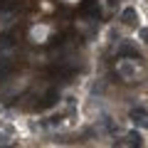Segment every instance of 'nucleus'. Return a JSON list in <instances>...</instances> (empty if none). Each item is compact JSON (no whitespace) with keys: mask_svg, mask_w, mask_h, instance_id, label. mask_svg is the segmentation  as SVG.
Returning a JSON list of instances; mask_svg holds the SVG:
<instances>
[{"mask_svg":"<svg viewBox=\"0 0 148 148\" xmlns=\"http://www.w3.org/2000/svg\"><path fill=\"white\" fill-rule=\"evenodd\" d=\"M126 143H141V136H136V133H128V136H126Z\"/></svg>","mask_w":148,"mask_h":148,"instance_id":"20e7f679","label":"nucleus"},{"mask_svg":"<svg viewBox=\"0 0 148 148\" xmlns=\"http://www.w3.org/2000/svg\"><path fill=\"white\" fill-rule=\"evenodd\" d=\"M123 20H126V22H133V8H126V10H123Z\"/></svg>","mask_w":148,"mask_h":148,"instance_id":"7ed1b4c3","label":"nucleus"},{"mask_svg":"<svg viewBox=\"0 0 148 148\" xmlns=\"http://www.w3.org/2000/svg\"><path fill=\"white\" fill-rule=\"evenodd\" d=\"M10 72H12V59H8V57H0V84L10 77Z\"/></svg>","mask_w":148,"mask_h":148,"instance_id":"f257e3e1","label":"nucleus"},{"mask_svg":"<svg viewBox=\"0 0 148 148\" xmlns=\"http://www.w3.org/2000/svg\"><path fill=\"white\" fill-rule=\"evenodd\" d=\"M57 99H59V94H57L54 89H49L47 96H45V101L40 104V109H49V106H54V104H57Z\"/></svg>","mask_w":148,"mask_h":148,"instance_id":"f03ea898","label":"nucleus"},{"mask_svg":"<svg viewBox=\"0 0 148 148\" xmlns=\"http://www.w3.org/2000/svg\"><path fill=\"white\" fill-rule=\"evenodd\" d=\"M119 54H131V57H136V52H133L131 47H121V49H119Z\"/></svg>","mask_w":148,"mask_h":148,"instance_id":"39448f33","label":"nucleus"},{"mask_svg":"<svg viewBox=\"0 0 148 148\" xmlns=\"http://www.w3.org/2000/svg\"><path fill=\"white\" fill-rule=\"evenodd\" d=\"M0 141H5V136H3V133H0Z\"/></svg>","mask_w":148,"mask_h":148,"instance_id":"423d86ee","label":"nucleus"}]
</instances>
